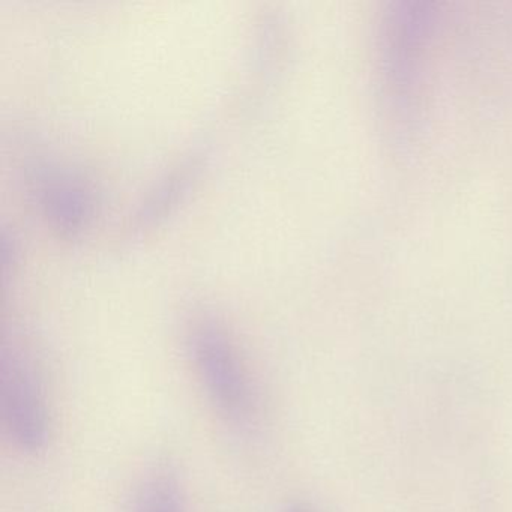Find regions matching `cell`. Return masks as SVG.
<instances>
[{
	"label": "cell",
	"instance_id": "cell-3",
	"mask_svg": "<svg viewBox=\"0 0 512 512\" xmlns=\"http://www.w3.org/2000/svg\"><path fill=\"white\" fill-rule=\"evenodd\" d=\"M0 410L16 448L38 454L50 440V410L43 374L26 353L4 358L0 373Z\"/></svg>",
	"mask_w": 512,
	"mask_h": 512
},
{
	"label": "cell",
	"instance_id": "cell-2",
	"mask_svg": "<svg viewBox=\"0 0 512 512\" xmlns=\"http://www.w3.org/2000/svg\"><path fill=\"white\" fill-rule=\"evenodd\" d=\"M190 349L197 377L218 413L230 424H247L254 410L250 379L223 329L208 320L197 323Z\"/></svg>",
	"mask_w": 512,
	"mask_h": 512
},
{
	"label": "cell",
	"instance_id": "cell-4",
	"mask_svg": "<svg viewBox=\"0 0 512 512\" xmlns=\"http://www.w3.org/2000/svg\"><path fill=\"white\" fill-rule=\"evenodd\" d=\"M134 512H184L181 484L170 467L149 473L137 494Z\"/></svg>",
	"mask_w": 512,
	"mask_h": 512
},
{
	"label": "cell",
	"instance_id": "cell-5",
	"mask_svg": "<svg viewBox=\"0 0 512 512\" xmlns=\"http://www.w3.org/2000/svg\"><path fill=\"white\" fill-rule=\"evenodd\" d=\"M286 512H314L310 506L305 505V503H293L289 508L286 509Z\"/></svg>",
	"mask_w": 512,
	"mask_h": 512
},
{
	"label": "cell",
	"instance_id": "cell-1",
	"mask_svg": "<svg viewBox=\"0 0 512 512\" xmlns=\"http://www.w3.org/2000/svg\"><path fill=\"white\" fill-rule=\"evenodd\" d=\"M434 22L433 5L421 0H398L383 14L379 34L380 95L400 148L412 142L416 131Z\"/></svg>",
	"mask_w": 512,
	"mask_h": 512
}]
</instances>
